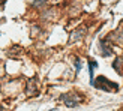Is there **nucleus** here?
I'll return each mask as SVG.
<instances>
[{
	"instance_id": "obj_3",
	"label": "nucleus",
	"mask_w": 123,
	"mask_h": 111,
	"mask_svg": "<svg viewBox=\"0 0 123 111\" xmlns=\"http://www.w3.org/2000/svg\"><path fill=\"white\" fill-rule=\"evenodd\" d=\"M33 5L35 6H42V5H45V0H33Z\"/></svg>"
},
{
	"instance_id": "obj_1",
	"label": "nucleus",
	"mask_w": 123,
	"mask_h": 111,
	"mask_svg": "<svg viewBox=\"0 0 123 111\" xmlns=\"http://www.w3.org/2000/svg\"><path fill=\"white\" fill-rule=\"evenodd\" d=\"M86 33H87V27L80 26L78 29H75V30H74V32L71 33V36H69V44H74V42H77V41H80V39H83L84 36H86Z\"/></svg>"
},
{
	"instance_id": "obj_2",
	"label": "nucleus",
	"mask_w": 123,
	"mask_h": 111,
	"mask_svg": "<svg viewBox=\"0 0 123 111\" xmlns=\"http://www.w3.org/2000/svg\"><path fill=\"white\" fill-rule=\"evenodd\" d=\"M62 101H63L68 107H77L80 104V98H77L74 93H65V95H62Z\"/></svg>"
}]
</instances>
